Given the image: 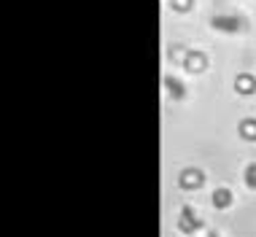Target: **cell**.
<instances>
[{
  "label": "cell",
  "mask_w": 256,
  "mask_h": 237,
  "mask_svg": "<svg viewBox=\"0 0 256 237\" xmlns=\"http://www.w3.org/2000/svg\"><path fill=\"white\" fill-rule=\"evenodd\" d=\"M210 27L218 30V32H240L243 30V22H240L238 16H213Z\"/></svg>",
  "instance_id": "obj_4"
},
{
  "label": "cell",
  "mask_w": 256,
  "mask_h": 237,
  "mask_svg": "<svg viewBox=\"0 0 256 237\" xmlns=\"http://www.w3.org/2000/svg\"><path fill=\"white\" fill-rule=\"evenodd\" d=\"M208 237H218V234H216V232H210V234H208Z\"/></svg>",
  "instance_id": "obj_11"
},
{
  "label": "cell",
  "mask_w": 256,
  "mask_h": 237,
  "mask_svg": "<svg viewBox=\"0 0 256 237\" xmlns=\"http://www.w3.org/2000/svg\"><path fill=\"white\" fill-rule=\"evenodd\" d=\"M238 132L243 140H251L256 143V118H243V122L238 124Z\"/></svg>",
  "instance_id": "obj_7"
},
{
  "label": "cell",
  "mask_w": 256,
  "mask_h": 237,
  "mask_svg": "<svg viewBox=\"0 0 256 237\" xmlns=\"http://www.w3.org/2000/svg\"><path fill=\"white\" fill-rule=\"evenodd\" d=\"M192 3H194V0H170V6H172L176 11H189Z\"/></svg>",
  "instance_id": "obj_10"
},
{
  "label": "cell",
  "mask_w": 256,
  "mask_h": 237,
  "mask_svg": "<svg viewBox=\"0 0 256 237\" xmlns=\"http://www.w3.org/2000/svg\"><path fill=\"white\" fill-rule=\"evenodd\" d=\"M178 229H181L184 234H194L202 229V218L192 210V208H184L181 210V218H178Z\"/></svg>",
  "instance_id": "obj_1"
},
{
  "label": "cell",
  "mask_w": 256,
  "mask_h": 237,
  "mask_svg": "<svg viewBox=\"0 0 256 237\" xmlns=\"http://www.w3.org/2000/svg\"><path fill=\"white\" fill-rule=\"evenodd\" d=\"M243 178H246V186H248V189L256 192V162L246 167V176H243Z\"/></svg>",
  "instance_id": "obj_9"
},
{
  "label": "cell",
  "mask_w": 256,
  "mask_h": 237,
  "mask_svg": "<svg viewBox=\"0 0 256 237\" xmlns=\"http://www.w3.org/2000/svg\"><path fill=\"white\" fill-rule=\"evenodd\" d=\"M205 65H208V57L202 52H189V48L184 52V68L189 73H202Z\"/></svg>",
  "instance_id": "obj_3"
},
{
  "label": "cell",
  "mask_w": 256,
  "mask_h": 237,
  "mask_svg": "<svg viewBox=\"0 0 256 237\" xmlns=\"http://www.w3.org/2000/svg\"><path fill=\"white\" fill-rule=\"evenodd\" d=\"M205 184V172L197 170V167H189V170H184L181 176H178V186L181 189H200V186Z\"/></svg>",
  "instance_id": "obj_2"
},
{
  "label": "cell",
  "mask_w": 256,
  "mask_h": 237,
  "mask_svg": "<svg viewBox=\"0 0 256 237\" xmlns=\"http://www.w3.org/2000/svg\"><path fill=\"white\" fill-rule=\"evenodd\" d=\"M234 92L238 94H254L256 92V78L251 73H240L238 78H234Z\"/></svg>",
  "instance_id": "obj_5"
},
{
  "label": "cell",
  "mask_w": 256,
  "mask_h": 237,
  "mask_svg": "<svg viewBox=\"0 0 256 237\" xmlns=\"http://www.w3.org/2000/svg\"><path fill=\"white\" fill-rule=\"evenodd\" d=\"M210 202H213V208L224 210V208H230V205H232V192L221 186V189H216V192L210 194Z\"/></svg>",
  "instance_id": "obj_6"
},
{
  "label": "cell",
  "mask_w": 256,
  "mask_h": 237,
  "mask_svg": "<svg viewBox=\"0 0 256 237\" xmlns=\"http://www.w3.org/2000/svg\"><path fill=\"white\" fill-rule=\"evenodd\" d=\"M164 86H168V92H170L172 100H184V97H186L184 84L178 81V78H172V76H164Z\"/></svg>",
  "instance_id": "obj_8"
}]
</instances>
